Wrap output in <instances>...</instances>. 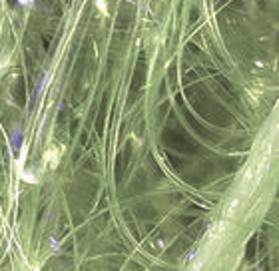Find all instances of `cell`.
I'll return each mask as SVG.
<instances>
[{
	"label": "cell",
	"instance_id": "cell-1",
	"mask_svg": "<svg viewBox=\"0 0 279 271\" xmlns=\"http://www.w3.org/2000/svg\"><path fill=\"white\" fill-rule=\"evenodd\" d=\"M60 154H62V146H58V148H50V150L46 152V158H44L46 166H48V168H56L58 162H60Z\"/></svg>",
	"mask_w": 279,
	"mask_h": 271
}]
</instances>
